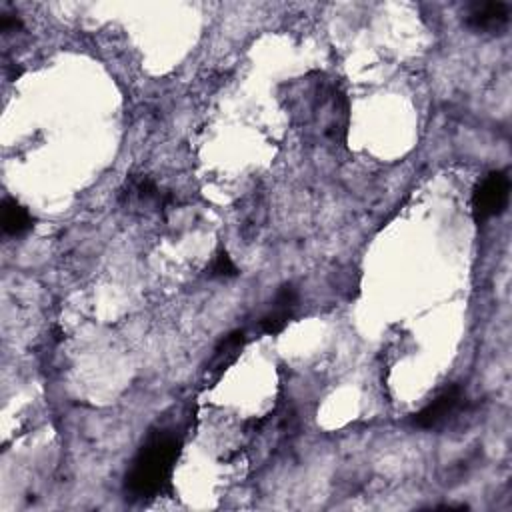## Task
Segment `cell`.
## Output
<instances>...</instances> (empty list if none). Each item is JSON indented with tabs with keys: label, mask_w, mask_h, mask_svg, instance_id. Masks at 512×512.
I'll return each mask as SVG.
<instances>
[{
	"label": "cell",
	"mask_w": 512,
	"mask_h": 512,
	"mask_svg": "<svg viewBox=\"0 0 512 512\" xmlns=\"http://www.w3.org/2000/svg\"><path fill=\"white\" fill-rule=\"evenodd\" d=\"M180 454V440L168 432H154L132 460L126 472L124 490L134 500H148L162 494Z\"/></svg>",
	"instance_id": "6da1fadb"
},
{
	"label": "cell",
	"mask_w": 512,
	"mask_h": 512,
	"mask_svg": "<svg viewBox=\"0 0 512 512\" xmlns=\"http://www.w3.org/2000/svg\"><path fill=\"white\" fill-rule=\"evenodd\" d=\"M510 198V178L504 170H492L484 180L476 186L472 194V212L476 222H484L488 218L500 216Z\"/></svg>",
	"instance_id": "7a4b0ae2"
},
{
	"label": "cell",
	"mask_w": 512,
	"mask_h": 512,
	"mask_svg": "<svg viewBox=\"0 0 512 512\" xmlns=\"http://www.w3.org/2000/svg\"><path fill=\"white\" fill-rule=\"evenodd\" d=\"M466 406V394L460 386H450L442 394H438L430 404L418 410L412 418V424L422 430H434L444 426L454 414H458Z\"/></svg>",
	"instance_id": "3957f363"
},
{
	"label": "cell",
	"mask_w": 512,
	"mask_h": 512,
	"mask_svg": "<svg viewBox=\"0 0 512 512\" xmlns=\"http://www.w3.org/2000/svg\"><path fill=\"white\" fill-rule=\"evenodd\" d=\"M464 22L476 34H502L510 22V4L500 0L474 2L468 6Z\"/></svg>",
	"instance_id": "277c9868"
},
{
	"label": "cell",
	"mask_w": 512,
	"mask_h": 512,
	"mask_svg": "<svg viewBox=\"0 0 512 512\" xmlns=\"http://www.w3.org/2000/svg\"><path fill=\"white\" fill-rule=\"evenodd\" d=\"M34 226V218L20 202L4 198L2 202V230L8 236H20Z\"/></svg>",
	"instance_id": "5b68a950"
},
{
	"label": "cell",
	"mask_w": 512,
	"mask_h": 512,
	"mask_svg": "<svg viewBox=\"0 0 512 512\" xmlns=\"http://www.w3.org/2000/svg\"><path fill=\"white\" fill-rule=\"evenodd\" d=\"M236 274H238V268L232 262V258L228 256V252L218 250V254L214 256V260L210 264V276H214V278H232Z\"/></svg>",
	"instance_id": "8992f818"
},
{
	"label": "cell",
	"mask_w": 512,
	"mask_h": 512,
	"mask_svg": "<svg viewBox=\"0 0 512 512\" xmlns=\"http://www.w3.org/2000/svg\"><path fill=\"white\" fill-rule=\"evenodd\" d=\"M22 24H20V20L16 18V16H12V14H2V18H0V30L4 32V34H8V32H14L16 28H20Z\"/></svg>",
	"instance_id": "52a82bcc"
}]
</instances>
